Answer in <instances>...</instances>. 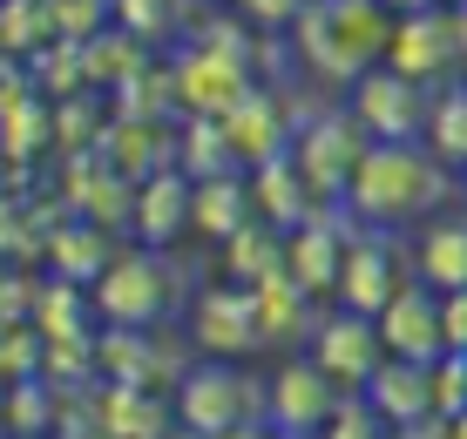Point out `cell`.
I'll list each match as a JSON object with an SVG mask.
<instances>
[{
	"instance_id": "cell-38",
	"label": "cell",
	"mask_w": 467,
	"mask_h": 439,
	"mask_svg": "<svg viewBox=\"0 0 467 439\" xmlns=\"http://www.w3.org/2000/svg\"><path fill=\"white\" fill-rule=\"evenodd\" d=\"M305 7H312V0H231V14H244L257 35H292L305 21Z\"/></svg>"
},
{
	"instance_id": "cell-19",
	"label": "cell",
	"mask_w": 467,
	"mask_h": 439,
	"mask_svg": "<svg viewBox=\"0 0 467 439\" xmlns=\"http://www.w3.org/2000/svg\"><path fill=\"white\" fill-rule=\"evenodd\" d=\"M102 156L116 162L129 183H150V176H163L183 162V122H142V116H116L109 122V142Z\"/></svg>"
},
{
	"instance_id": "cell-43",
	"label": "cell",
	"mask_w": 467,
	"mask_h": 439,
	"mask_svg": "<svg viewBox=\"0 0 467 439\" xmlns=\"http://www.w3.org/2000/svg\"><path fill=\"white\" fill-rule=\"evenodd\" d=\"M386 14H400V21H407V14H427V7H441V0H379Z\"/></svg>"
},
{
	"instance_id": "cell-2",
	"label": "cell",
	"mask_w": 467,
	"mask_h": 439,
	"mask_svg": "<svg viewBox=\"0 0 467 439\" xmlns=\"http://www.w3.org/2000/svg\"><path fill=\"white\" fill-rule=\"evenodd\" d=\"M447 189H454V176L427 142H373L346 189V209L359 230H400V223L427 217Z\"/></svg>"
},
{
	"instance_id": "cell-30",
	"label": "cell",
	"mask_w": 467,
	"mask_h": 439,
	"mask_svg": "<svg viewBox=\"0 0 467 439\" xmlns=\"http://www.w3.org/2000/svg\"><path fill=\"white\" fill-rule=\"evenodd\" d=\"M176 169L197 176V183H211V176H244V156H237L223 116H183V162H176Z\"/></svg>"
},
{
	"instance_id": "cell-32",
	"label": "cell",
	"mask_w": 467,
	"mask_h": 439,
	"mask_svg": "<svg viewBox=\"0 0 467 439\" xmlns=\"http://www.w3.org/2000/svg\"><path fill=\"white\" fill-rule=\"evenodd\" d=\"M61 433V385L21 379L7 385V439H55Z\"/></svg>"
},
{
	"instance_id": "cell-44",
	"label": "cell",
	"mask_w": 467,
	"mask_h": 439,
	"mask_svg": "<svg viewBox=\"0 0 467 439\" xmlns=\"http://www.w3.org/2000/svg\"><path fill=\"white\" fill-rule=\"evenodd\" d=\"M223 439H278L271 426H237V433H223Z\"/></svg>"
},
{
	"instance_id": "cell-13",
	"label": "cell",
	"mask_w": 467,
	"mask_h": 439,
	"mask_svg": "<svg viewBox=\"0 0 467 439\" xmlns=\"http://www.w3.org/2000/svg\"><path fill=\"white\" fill-rule=\"evenodd\" d=\"M407 284L413 278H407V264H400L393 230H359L352 250H346V278H339V298L332 304H339V311H359V318H379Z\"/></svg>"
},
{
	"instance_id": "cell-37",
	"label": "cell",
	"mask_w": 467,
	"mask_h": 439,
	"mask_svg": "<svg viewBox=\"0 0 467 439\" xmlns=\"http://www.w3.org/2000/svg\"><path fill=\"white\" fill-rule=\"evenodd\" d=\"M326 439H393V426L373 413L366 393H346V405H339V419L326 426Z\"/></svg>"
},
{
	"instance_id": "cell-49",
	"label": "cell",
	"mask_w": 467,
	"mask_h": 439,
	"mask_svg": "<svg viewBox=\"0 0 467 439\" xmlns=\"http://www.w3.org/2000/svg\"><path fill=\"white\" fill-rule=\"evenodd\" d=\"M447 7H467V0H447Z\"/></svg>"
},
{
	"instance_id": "cell-7",
	"label": "cell",
	"mask_w": 467,
	"mask_h": 439,
	"mask_svg": "<svg viewBox=\"0 0 467 439\" xmlns=\"http://www.w3.org/2000/svg\"><path fill=\"white\" fill-rule=\"evenodd\" d=\"M190 338H176L170 324H150V332H102V379L109 385H150V393H176L190 379Z\"/></svg>"
},
{
	"instance_id": "cell-18",
	"label": "cell",
	"mask_w": 467,
	"mask_h": 439,
	"mask_svg": "<svg viewBox=\"0 0 467 439\" xmlns=\"http://www.w3.org/2000/svg\"><path fill=\"white\" fill-rule=\"evenodd\" d=\"M223 128H231V142H237V156H244V169H265V162L292 156V142H298V108L285 102L278 88H265V81H257L244 102L223 116Z\"/></svg>"
},
{
	"instance_id": "cell-46",
	"label": "cell",
	"mask_w": 467,
	"mask_h": 439,
	"mask_svg": "<svg viewBox=\"0 0 467 439\" xmlns=\"http://www.w3.org/2000/svg\"><path fill=\"white\" fill-rule=\"evenodd\" d=\"M454 27H461V47H467V7H454Z\"/></svg>"
},
{
	"instance_id": "cell-34",
	"label": "cell",
	"mask_w": 467,
	"mask_h": 439,
	"mask_svg": "<svg viewBox=\"0 0 467 439\" xmlns=\"http://www.w3.org/2000/svg\"><path fill=\"white\" fill-rule=\"evenodd\" d=\"M427 149L447 162V169H467V81H447L433 95V116H427Z\"/></svg>"
},
{
	"instance_id": "cell-25",
	"label": "cell",
	"mask_w": 467,
	"mask_h": 439,
	"mask_svg": "<svg viewBox=\"0 0 467 439\" xmlns=\"http://www.w3.org/2000/svg\"><path fill=\"white\" fill-rule=\"evenodd\" d=\"M413 278H420L427 291H441V298L467 291V217L427 223L420 243H413Z\"/></svg>"
},
{
	"instance_id": "cell-35",
	"label": "cell",
	"mask_w": 467,
	"mask_h": 439,
	"mask_svg": "<svg viewBox=\"0 0 467 439\" xmlns=\"http://www.w3.org/2000/svg\"><path fill=\"white\" fill-rule=\"evenodd\" d=\"M27 81L47 95V102H68V95H88V68H82V47L75 41H47L35 61H21Z\"/></svg>"
},
{
	"instance_id": "cell-23",
	"label": "cell",
	"mask_w": 467,
	"mask_h": 439,
	"mask_svg": "<svg viewBox=\"0 0 467 439\" xmlns=\"http://www.w3.org/2000/svg\"><path fill=\"white\" fill-rule=\"evenodd\" d=\"M251 189H257V217L278 223V230H305V223L326 209L312 197V183H305L298 156H278V162H265V169H251Z\"/></svg>"
},
{
	"instance_id": "cell-22",
	"label": "cell",
	"mask_w": 467,
	"mask_h": 439,
	"mask_svg": "<svg viewBox=\"0 0 467 439\" xmlns=\"http://www.w3.org/2000/svg\"><path fill=\"white\" fill-rule=\"evenodd\" d=\"M122 257V243L116 230H102V223H88V217H68L61 223V237H55V250H47V278H68V284H102L109 278V264Z\"/></svg>"
},
{
	"instance_id": "cell-5",
	"label": "cell",
	"mask_w": 467,
	"mask_h": 439,
	"mask_svg": "<svg viewBox=\"0 0 467 439\" xmlns=\"http://www.w3.org/2000/svg\"><path fill=\"white\" fill-rule=\"evenodd\" d=\"M55 149V102L27 81L21 61H7L0 81V156H7V197H35V169Z\"/></svg>"
},
{
	"instance_id": "cell-8",
	"label": "cell",
	"mask_w": 467,
	"mask_h": 439,
	"mask_svg": "<svg viewBox=\"0 0 467 439\" xmlns=\"http://www.w3.org/2000/svg\"><path fill=\"white\" fill-rule=\"evenodd\" d=\"M346 108L359 116L366 142H427V116H433V102H427L420 81H407L400 68H373V75H359V81L346 88Z\"/></svg>"
},
{
	"instance_id": "cell-6",
	"label": "cell",
	"mask_w": 467,
	"mask_h": 439,
	"mask_svg": "<svg viewBox=\"0 0 467 439\" xmlns=\"http://www.w3.org/2000/svg\"><path fill=\"white\" fill-rule=\"evenodd\" d=\"M366 149H373V142H366V128H359V116H352L346 102L318 108V116L298 128V142H292V156H298V169H305V183H312L318 203H346Z\"/></svg>"
},
{
	"instance_id": "cell-45",
	"label": "cell",
	"mask_w": 467,
	"mask_h": 439,
	"mask_svg": "<svg viewBox=\"0 0 467 439\" xmlns=\"http://www.w3.org/2000/svg\"><path fill=\"white\" fill-rule=\"evenodd\" d=\"M447 433H454V439H467V413H461V419H447Z\"/></svg>"
},
{
	"instance_id": "cell-31",
	"label": "cell",
	"mask_w": 467,
	"mask_h": 439,
	"mask_svg": "<svg viewBox=\"0 0 467 439\" xmlns=\"http://www.w3.org/2000/svg\"><path fill=\"white\" fill-rule=\"evenodd\" d=\"M203 14H190V0H116V27H129L136 41L150 47H176L197 35Z\"/></svg>"
},
{
	"instance_id": "cell-17",
	"label": "cell",
	"mask_w": 467,
	"mask_h": 439,
	"mask_svg": "<svg viewBox=\"0 0 467 439\" xmlns=\"http://www.w3.org/2000/svg\"><path fill=\"white\" fill-rule=\"evenodd\" d=\"M379 332H386V352H393V359L441 365V359H447V304H441V291H427L420 278H413V284L379 311Z\"/></svg>"
},
{
	"instance_id": "cell-47",
	"label": "cell",
	"mask_w": 467,
	"mask_h": 439,
	"mask_svg": "<svg viewBox=\"0 0 467 439\" xmlns=\"http://www.w3.org/2000/svg\"><path fill=\"white\" fill-rule=\"evenodd\" d=\"M55 439H109V433H55Z\"/></svg>"
},
{
	"instance_id": "cell-9",
	"label": "cell",
	"mask_w": 467,
	"mask_h": 439,
	"mask_svg": "<svg viewBox=\"0 0 467 439\" xmlns=\"http://www.w3.org/2000/svg\"><path fill=\"white\" fill-rule=\"evenodd\" d=\"M190 345L197 359H251L265 345V318H257V291L244 284H211L190 298Z\"/></svg>"
},
{
	"instance_id": "cell-21",
	"label": "cell",
	"mask_w": 467,
	"mask_h": 439,
	"mask_svg": "<svg viewBox=\"0 0 467 439\" xmlns=\"http://www.w3.org/2000/svg\"><path fill=\"white\" fill-rule=\"evenodd\" d=\"M373 413L386 426H420V419H441V393H433V365H413V359H386L379 379L366 385Z\"/></svg>"
},
{
	"instance_id": "cell-39",
	"label": "cell",
	"mask_w": 467,
	"mask_h": 439,
	"mask_svg": "<svg viewBox=\"0 0 467 439\" xmlns=\"http://www.w3.org/2000/svg\"><path fill=\"white\" fill-rule=\"evenodd\" d=\"M41 298H47V278L7 264V291H0V311H7V324H35V318H41Z\"/></svg>"
},
{
	"instance_id": "cell-20",
	"label": "cell",
	"mask_w": 467,
	"mask_h": 439,
	"mask_svg": "<svg viewBox=\"0 0 467 439\" xmlns=\"http://www.w3.org/2000/svg\"><path fill=\"white\" fill-rule=\"evenodd\" d=\"M223 278L231 284H244V291H265V284H278V278H292V230H278V223H244L231 243H223Z\"/></svg>"
},
{
	"instance_id": "cell-14",
	"label": "cell",
	"mask_w": 467,
	"mask_h": 439,
	"mask_svg": "<svg viewBox=\"0 0 467 439\" xmlns=\"http://www.w3.org/2000/svg\"><path fill=\"white\" fill-rule=\"evenodd\" d=\"M467 61L461 47V27H454V7H427V14H407V21L393 27V55H386V68H400L407 81H420V88H433V81H447Z\"/></svg>"
},
{
	"instance_id": "cell-40",
	"label": "cell",
	"mask_w": 467,
	"mask_h": 439,
	"mask_svg": "<svg viewBox=\"0 0 467 439\" xmlns=\"http://www.w3.org/2000/svg\"><path fill=\"white\" fill-rule=\"evenodd\" d=\"M433 393H441V419L467 413V352H447V359L433 365Z\"/></svg>"
},
{
	"instance_id": "cell-1",
	"label": "cell",
	"mask_w": 467,
	"mask_h": 439,
	"mask_svg": "<svg viewBox=\"0 0 467 439\" xmlns=\"http://www.w3.org/2000/svg\"><path fill=\"white\" fill-rule=\"evenodd\" d=\"M393 27H400V14H386L379 0H312L305 21L292 27L305 81L312 88H352L359 75L386 68Z\"/></svg>"
},
{
	"instance_id": "cell-33",
	"label": "cell",
	"mask_w": 467,
	"mask_h": 439,
	"mask_svg": "<svg viewBox=\"0 0 467 439\" xmlns=\"http://www.w3.org/2000/svg\"><path fill=\"white\" fill-rule=\"evenodd\" d=\"M47 41H55L47 0H0V55L7 61H35Z\"/></svg>"
},
{
	"instance_id": "cell-10",
	"label": "cell",
	"mask_w": 467,
	"mask_h": 439,
	"mask_svg": "<svg viewBox=\"0 0 467 439\" xmlns=\"http://www.w3.org/2000/svg\"><path fill=\"white\" fill-rule=\"evenodd\" d=\"M55 189H61V203L75 209V217H88V223H102V230H129L136 223V183L109 162L102 149H88V156H61V169H55Z\"/></svg>"
},
{
	"instance_id": "cell-36",
	"label": "cell",
	"mask_w": 467,
	"mask_h": 439,
	"mask_svg": "<svg viewBox=\"0 0 467 439\" xmlns=\"http://www.w3.org/2000/svg\"><path fill=\"white\" fill-rule=\"evenodd\" d=\"M47 14H55V41H75V47L116 27V0H47Z\"/></svg>"
},
{
	"instance_id": "cell-29",
	"label": "cell",
	"mask_w": 467,
	"mask_h": 439,
	"mask_svg": "<svg viewBox=\"0 0 467 439\" xmlns=\"http://www.w3.org/2000/svg\"><path fill=\"white\" fill-rule=\"evenodd\" d=\"M156 61V47L150 41H136L129 27H109V35H95L88 47H82V68H88V88L95 95H116L129 75H142Z\"/></svg>"
},
{
	"instance_id": "cell-48",
	"label": "cell",
	"mask_w": 467,
	"mask_h": 439,
	"mask_svg": "<svg viewBox=\"0 0 467 439\" xmlns=\"http://www.w3.org/2000/svg\"><path fill=\"white\" fill-rule=\"evenodd\" d=\"M170 439H203V433H190V426H176V433H170Z\"/></svg>"
},
{
	"instance_id": "cell-15",
	"label": "cell",
	"mask_w": 467,
	"mask_h": 439,
	"mask_svg": "<svg viewBox=\"0 0 467 439\" xmlns=\"http://www.w3.org/2000/svg\"><path fill=\"white\" fill-rule=\"evenodd\" d=\"M359 237L346 203H326L305 230H292V284L312 291V298H339V278H346V250Z\"/></svg>"
},
{
	"instance_id": "cell-12",
	"label": "cell",
	"mask_w": 467,
	"mask_h": 439,
	"mask_svg": "<svg viewBox=\"0 0 467 439\" xmlns=\"http://www.w3.org/2000/svg\"><path fill=\"white\" fill-rule=\"evenodd\" d=\"M312 359H318L326 379H339L346 393H366L393 352H386L379 318H359V311H339V304H332L326 324H318V338H312Z\"/></svg>"
},
{
	"instance_id": "cell-4",
	"label": "cell",
	"mask_w": 467,
	"mask_h": 439,
	"mask_svg": "<svg viewBox=\"0 0 467 439\" xmlns=\"http://www.w3.org/2000/svg\"><path fill=\"white\" fill-rule=\"evenodd\" d=\"M176 419L203 439H223L237 426H271V379H251L231 359H197L176 385Z\"/></svg>"
},
{
	"instance_id": "cell-3",
	"label": "cell",
	"mask_w": 467,
	"mask_h": 439,
	"mask_svg": "<svg viewBox=\"0 0 467 439\" xmlns=\"http://www.w3.org/2000/svg\"><path fill=\"white\" fill-rule=\"evenodd\" d=\"M183 291H190V278H183V257L176 250L129 243L116 264H109V278L95 284V311H102L109 332H150V324H163L176 311Z\"/></svg>"
},
{
	"instance_id": "cell-42",
	"label": "cell",
	"mask_w": 467,
	"mask_h": 439,
	"mask_svg": "<svg viewBox=\"0 0 467 439\" xmlns=\"http://www.w3.org/2000/svg\"><path fill=\"white\" fill-rule=\"evenodd\" d=\"M393 439H454L447 419H420V426H393Z\"/></svg>"
},
{
	"instance_id": "cell-28",
	"label": "cell",
	"mask_w": 467,
	"mask_h": 439,
	"mask_svg": "<svg viewBox=\"0 0 467 439\" xmlns=\"http://www.w3.org/2000/svg\"><path fill=\"white\" fill-rule=\"evenodd\" d=\"M257 318H265V345L318 338V324H326L318 298H312V291H298L292 278H278V284H265V291H257Z\"/></svg>"
},
{
	"instance_id": "cell-41",
	"label": "cell",
	"mask_w": 467,
	"mask_h": 439,
	"mask_svg": "<svg viewBox=\"0 0 467 439\" xmlns=\"http://www.w3.org/2000/svg\"><path fill=\"white\" fill-rule=\"evenodd\" d=\"M441 304H447V352H467V291H454Z\"/></svg>"
},
{
	"instance_id": "cell-11",
	"label": "cell",
	"mask_w": 467,
	"mask_h": 439,
	"mask_svg": "<svg viewBox=\"0 0 467 439\" xmlns=\"http://www.w3.org/2000/svg\"><path fill=\"white\" fill-rule=\"evenodd\" d=\"M339 405H346V385L326 379L318 359H292V365L271 372V433L318 439L332 419H339Z\"/></svg>"
},
{
	"instance_id": "cell-24",
	"label": "cell",
	"mask_w": 467,
	"mask_h": 439,
	"mask_svg": "<svg viewBox=\"0 0 467 439\" xmlns=\"http://www.w3.org/2000/svg\"><path fill=\"white\" fill-rule=\"evenodd\" d=\"M176 419V393H150V385H109L102 399V433L109 439H170Z\"/></svg>"
},
{
	"instance_id": "cell-16",
	"label": "cell",
	"mask_w": 467,
	"mask_h": 439,
	"mask_svg": "<svg viewBox=\"0 0 467 439\" xmlns=\"http://www.w3.org/2000/svg\"><path fill=\"white\" fill-rule=\"evenodd\" d=\"M129 237L142 250H176L183 237H197V176L163 169L150 183H136V223H129Z\"/></svg>"
},
{
	"instance_id": "cell-27",
	"label": "cell",
	"mask_w": 467,
	"mask_h": 439,
	"mask_svg": "<svg viewBox=\"0 0 467 439\" xmlns=\"http://www.w3.org/2000/svg\"><path fill=\"white\" fill-rule=\"evenodd\" d=\"M95 291L88 284H68V278H47V298H41V318H35V332L47 338V345H88V338H102L95 332Z\"/></svg>"
},
{
	"instance_id": "cell-26",
	"label": "cell",
	"mask_w": 467,
	"mask_h": 439,
	"mask_svg": "<svg viewBox=\"0 0 467 439\" xmlns=\"http://www.w3.org/2000/svg\"><path fill=\"white\" fill-rule=\"evenodd\" d=\"M244 223H257V189L251 176H211V183H197V237L203 243H231Z\"/></svg>"
}]
</instances>
